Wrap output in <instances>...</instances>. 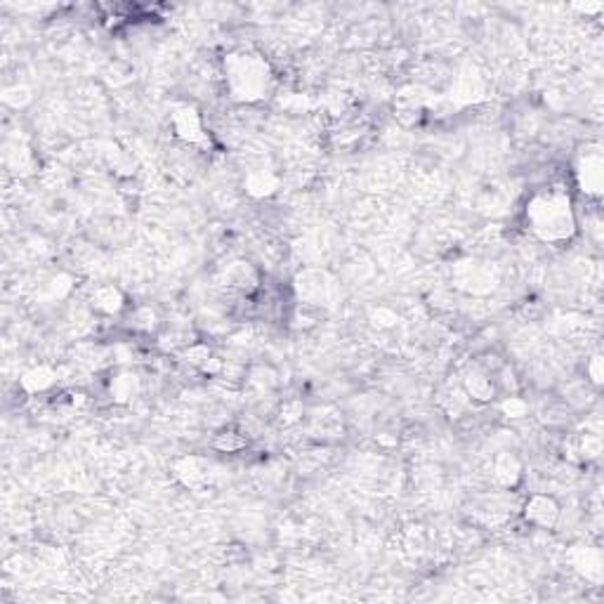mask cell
Segmentation results:
<instances>
[{
	"instance_id": "6",
	"label": "cell",
	"mask_w": 604,
	"mask_h": 604,
	"mask_svg": "<svg viewBox=\"0 0 604 604\" xmlns=\"http://www.w3.org/2000/svg\"><path fill=\"white\" fill-rule=\"evenodd\" d=\"M585 371L591 373V380L595 382V385H600V355H595V357H591V362H588V366H585Z\"/></svg>"
},
{
	"instance_id": "3",
	"label": "cell",
	"mask_w": 604,
	"mask_h": 604,
	"mask_svg": "<svg viewBox=\"0 0 604 604\" xmlns=\"http://www.w3.org/2000/svg\"><path fill=\"white\" fill-rule=\"evenodd\" d=\"M577 180L585 196L598 199L600 192H602V152H600V145H585V149L578 156Z\"/></svg>"
},
{
	"instance_id": "2",
	"label": "cell",
	"mask_w": 604,
	"mask_h": 604,
	"mask_svg": "<svg viewBox=\"0 0 604 604\" xmlns=\"http://www.w3.org/2000/svg\"><path fill=\"white\" fill-rule=\"evenodd\" d=\"M231 92L239 99H257L263 98L270 85V69L257 55H239L230 59L227 69Z\"/></svg>"
},
{
	"instance_id": "1",
	"label": "cell",
	"mask_w": 604,
	"mask_h": 604,
	"mask_svg": "<svg viewBox=\"0 0 604 604\" xmlns=\"http://www.w3.org/2000/svg\"><path fill=\"white\" fill-rule=\"evenodd\" d=\"M527 220L536 237L550 243L567 241L577 231L571 199L567 192H560V189H548L543 194H536L529 201Z\"/></svg>"
},
{
	"instance_id": "5",
	"label": "cell",
	"mask_w": 604,
	"mask_h": 604,
	"mask_svg": "<svg viewBox=\"0 0 604 604\" xmlns=\"http://www.w3.org/2000/svg\"><path fill=\"white\" fill-rule=\"evenodd\" d=\"M216 446L220 449V451H239V449H243L246 446V439L239 435V432H223L220 437L216 439Z\"/></svg>"
},
{
	"instance_id": "4",
	"label": "cell",
	"mask_w": 604,
	"mask_h": 604,
	"mask_svg": "<svg viewBox=\"0 0 604 604\" xmlns=\"http://www.w3.org/2000/svg\"><path fill=\"white\" fill-rule=\"evenodd\" d=\"M560 517V507L550 496H531L527 503V520L538 527H553Z\"/></svg>"
}]
</instances>
